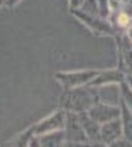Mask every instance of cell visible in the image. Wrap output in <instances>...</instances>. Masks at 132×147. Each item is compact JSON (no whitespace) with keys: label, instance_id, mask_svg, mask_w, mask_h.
<instances>
[{"label":"cell","instance_id":"7","mask_svg":"<svg viewBox=\"0 0 132 147\" xmlns=\"http://www.w3.org/2000/svg\"><path fill=\"white\" fill-rule=\"evenodd\" d=\"M101 143L104 144H112L115 140L122 137V121L119 119H114L111 121H107L101 124V131H99Z\"/></svg>","mask_w":132,"mask_h":147},{"label":"cell","instance_id":"1","mask_svg":"<svg viewBox=\"0 0 132 147\" xmlns=\"http://www.w3.org/2000/svg\"><path fill=\"white\" fill-rule=\"evenodd\" d=\"M98 101L97 90L91 86H80L74 89H67V92L61 96V107L65 111L73 113H83Z\"/></svg>","mask_w":132,"mask_h":147},{"label":"cell","instance_id":"10","mask_svg":"<svg viewBox=\"0 0 132 147\" xmlns=\"http://www.w3.org/2000/svg\"><path fill=\"white\" fill-rule=\"evenodd\" d=\"M95 90H97L98 101L108 103V104H115V106L119 104V101H121V90H119V87L114 86V83L98 86V87H95Z\"/></svg>","mask_w":132,"mask_h":147},{"label":"cell","instance_id":"17","mask_svg":"<svg viewBox=\"0 0 132 147\" xmlns=\"http://www.w3.org/2000/svg\"><path fill=\"white\" fill-rule=\"evenodd\" d=\"M125 82L128 83V86L132 89V74H127L125 76Z\"/></svg>","mask_w":132,"mask_h":147},{"label":"cell","instance_id":"8","mask_svg":"<svg viewBox=\"0 0 132 147\" xmlns=\"http://www.w3.org/2000/svg\"><path fill=\"white\" fill-rule=\"evenodd\" d=\"M78 119H80V123L87 134L89 143H101V137H99V131H101V124L97 123L94 119L89 117L87 111H83V113H78Z\"/></svg>","mask_w":132,"mask_h":147},{"label":"cell","instance_id":"19","mask_svg":"<svg viewBox=\"0 0 132 147\" xmlns=\"http://www.w3.org/2000/svg\"><path fill=\"white\" fill-rule=\"evenodd\" d=\"M124 1H127V0H124Z\"/></svg>","mask_w":132,"mask_h":147},{"label":"cell","instance_id":"15","mask_svg":"<svg viewBox=\"0 0 132 147\" xmlns=\"http://www.w3.org/2000/svg\"><path fill=\"white\" fill-rule=\"evenodd\" d=\"M84 0H70V7L71 10H75V9H80L83 6Z\"/></svg>","mask_w":132,"mask_h":147},{"label":"cell","instance_id":"18","mask_svg":"<svg viewBox=\"0 0 132 147\" xmlns=\"http://www.w3.org/2000/svg\"><path fill=\"white\" fill-rule=\"evenodd\" d=\"M4 1H6V0H0V6H1V4H4Z\"/></svg>","mask_w":132,"mask_h":147},{"label":"cell","instance_id":"11","mask_svg":"<svg viewBox=\"0 0 132 147\" xmlns=\"http://www.w3.org/2000/svg\"><path fill=\"white\" fill-rule=\"evenodd\" d=\"M64 142H65V133L63 129H60L34 137L30 142V146H61Z\"/></svg>","mask_w":132,"mask_h":147},{"label":"cell","instance_id":"16","mask_svg":"<svg viewBox=\"0 0 132 147\" xmlns=\"http://www.w3.org/2000/svg\"><path fill=\"white\" fill-rule=\"evenodd\" d=\"M21 0H6L4 1V7H14L16 4H19Z\"/></svg>","mask_w":132,"mask_h":147},{"label":"cell","instance_id":"4","mask_svg":"<svg viewBox=\"0 0 132 147\" xmlns=\"http://www.w3.org/2000/svg\"><path fill=\"white\" fill-rule=\"evenodd\" d=\"M98 74V70H80V71H65L57 73L55 79L61 83V86L67 89H74L80 86H88L89 82Z\"/></svg>","mask_w":132,"mask_h":147},{"label":"cell","instance_id":"6","mask_svg":"<svg viewBox=\"0 0 132 147\" xmlns=\"http://www.w3.org/2000/svg\"><path fill=\"white\" fill-rule=\"evenodd\" d=\"M87 113L89 114V117L94 119L97 123L104 124V123L111 121L114 119H119L121 117V107L115 106V104L97 101L88 109Z\"/></svg>","mask_w":132,"mask_h":147},{"label":"cell","instance_id":"14","mask_svg":"<svg viewBox=\"0 0 132 147\" xmlns=\"http://www.w3.org/2000/svg\"><path fill=\"white\" fill-rule=\"evenodd\" d=\"M122 10H124L127 14H129V16L132 17V0H127V1H124Z\"/></svg>","mask_w":132,"mask_h":147},{"label":"cell","instance_id":"5","mask_svg":"<svg viewBox=\"0 0 132 147\" xmlns=\"http://www.w3.org/2000/svg\"><path fill=\"white\" fill-rule=\"evenodd\" d=\"M118 45V61L119 70L127 76L132 74V40L125 34V32H119L117 36Z\"/></svg>","mask_w":132,"mask_h":147},{"label":"cell","instance_id":"9","mask_svg":"<svg viewBox=\"0 0 132 147\" xmlns=\"http://www.w3.org/2000/svg\"><path fill=\"white\" fill-rule=\"evenodd\" d=\"M125 80V74L118 69V70H104V71H98V74L89 82L88 86L91 87H98V86H104V84H111V83H121Z\"/></svg>","mask_w":132,"mask_h":147},{"label":"cell","instance_id":"3","mask_svg":"<svg viewBox=\"0 0 132 147\" xmlns=\"http://www.w3.org/2000/svg\"><path fill=\"white\" fill-rule=\"evenodd\" d=\"M64 133H65V142L71 146H80V144L89 143L87 134L80 123L78 113L67 111L65 123H64Z\"/></svg>","mask_w":132,"mask_h":147},{"label":"cell","instance_id":"12","mask_svg":"<svg viewBox=\"0 0 132 147\" xmlns=\"http://www.w3.org/2000/svg\"><path fill=\"white\" fill-rule=\"evenodd\" d=\"M121 121H122V136L132 143V110L121 100Z\"/></svg>","mask_w":132,"mask_h":147},{"label":"cell","instance_id":"2","mask_svg":"<svg viewBox=\"0 0 132 147\" xmlns=\"http://www.w3.org/2000/svg\"><path fill=\"white\" fill-rule=\"evenodd\" d=\"M73 14H74L80 22H83L88 29H91L92 32H95V33H98V34L117 36V34L119 33L118 29H117L111 22H108L107 19H104V17H101V16H98V14H89L87 11L78 10V9L73 10Z\"/></svg>","mask_w":132,"mask_h":147},{"label":"cell","instance_id":"13","mask_svg":"<svg viewBox=\"0 0 132 147\" xmlns=\"http://www.w3.org/2000/svg\"><path fill=\"white\" fill-rule=\"evenodd\" d=\"M119 90H121V100L132 110V89L125 80L119 83Z\"/></svg>","mask_w":132,"mask_h":147}]
</instances>
